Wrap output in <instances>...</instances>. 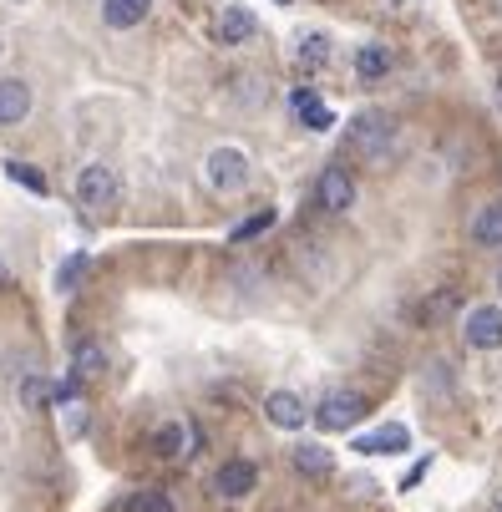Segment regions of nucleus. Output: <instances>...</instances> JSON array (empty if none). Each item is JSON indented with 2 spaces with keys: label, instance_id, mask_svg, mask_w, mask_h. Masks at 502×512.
Segmentation results:
<instances>
[{
  "label": "nucleus",
  "instance_id": "1",
  "mask_svg": "<svg viewBox=\"0 0 502 512\" xmlns=\"http://www.w3.org/2000/svg\"><path fill=\"white\" fill-rule=\"evenodd\" d=\"M345 148L366 163H386L391 148H396V122L386 112H361L350 127H345Z\"/></svg>",
  "mask_w": 502,
  "mask_h": 512
},
{
  "label": "nucleus",
  "instance_id": "2",
  "mask_svg": "<svg viewBox=\"0 0 502 512\" xmlns=\"http://www.w3.org/2000/svg\"><path fill=\"white\" fill-rule=\"evenodd\" d=\"M71 193H77V203H82V208H92V213H107V208L122 198V183H117V173H112L107 163H92V168H82V173H77Z\"/></svg>",
  "mask_w": 502,
  "mask_h": 512
},
{
  "label": "nucleus",
  "instance_id": "3",
  "mask_svg": "<svg viewBox=\"0 0 502 512\" xmlns=\"http://www.w3.org/2000/svg\"><path fill=\"white\" fill-rule=\"evenodd\" d=\"M203 178L219 188V193H239L249 183V153L244 148H213L203 158Z\"/></svg>",
  "mask_w": 502,
  "mask_h": 512
},
{
  "label": "nucleus",
  "instance_id": "4",
  "mask_svg": "<svg viewBox=\"0 0 502 512\" xmlns=\"http://www.w3.org/2000/svg\"><path fill=\"white\" fill-rule=\"evenodd\" d=\"M366 411H371V401H366L361 391H345V386H340V391H325V401L315 406V421H320L325 431H350Z\"/></svg>",
  "mask_w": 502,
  "mask_h": 512
},
{
  "label": "nucleus",
  "instance_id": "5",
  "mask_svg": "<svg viewBox=\"0 0 502 512\" xmlns=\"http://www.w3.org/2000/svg\"><path fill=\"white\" fill-rule=\"evenodd\" d=\"M462 340H467L472 350H497V345H502V310H497V305H477V310H467V320H462Z\"/></svg>",
  "mask_w": 502,
  "mask_h": 512
},
{
  "label": "nucleus",
  "instance_id": "6",
  "mask_svg": "<svg viewBox=\"0 0 502 512\" xmlns=\"http://www.w3.org/2000/svg\"><path fill=\"white\" fill-rule=\"evenodd\" d=\"M315 203H320L325 213H350V203H355V178H350L340 163L325 168L320 183H315Z\"/></svg>",
  "mask_w": 502,
  "mask_h": 512
},
{
  "label": "nucleus",
  "instance_id": "7",
  "mask_svg": "<svg viewBox=\"0 0 502 512\" xmlns=\"http://www.w3.org/2000/svg\"><path fill=\"white\" fill-rule=\"evenodd\" d=\"M254 487H259V467H254L249 457H234V462H224L219 472H213V492H219V497H229V502L249 497Z\"/></svg>",
  "mask_w": 502,
  "mask_h": 512
},
{
  "label": "nucleus",
  "instance_id": "8",
  "mask_svg": "<svg viewBox=\"0 0 502 512\" xmlns=\"http://www.w3.org/2000/svg\"><path fill=\"white\" fill-rule=\"evenodd\" d=\"M264 416H269V426H279V431H300L305 426V401L295 396V391H269L264 396Z\"/></svg>",
  "mask_w": 502,
  "mask_h": 512
},
{
  "label": "nucleus",
  "instance_id": "9",
  "mask_svg": "<svg viewBox=\"0 0 502 512\" xmlns=\"http://www.w3.org/2000/svg\"><path fill=\"white\" fill-rule=\"evenodd\" d=\"M411 447V431L401 426V421H391V426H381V431H366L361 442H355V452L361 457H396V452H406Z\"/></svg>",
  "mask_w": 502,
  "mask_h": 512
},
{
  "label": "nucleus",
  "instance_id": "10",
  "mask_svg": "<svg viewBox=\"0 0 502 512\" xmlns=\"http://www.w3.org/2000/svg\"><path fill=\"white\" fill-rule=\"evenodd\" d=\"M26 112H31V87L21 77H6L0 82V127L26 122Z\"/></svg>",
  "mask_w": 502,
  "mask_h": 512
},
{
  "label": "nucleus",
  "instance_id": "11",
  "mask_svg": "<svg viewBox=\"0 0 502 512\" xmlns=\"http://www.w3.org/2000/svg\"><path fill=\"white\" fill-rule=\"evenodd\" d=\"M71 371H77V381L107 376V350H102V340H71Z\"/></svg>",
  "mask_w": 502,
  "mask_h": 512
},
{
  "label": "nucleus",
  "instance_id": "12",
  "mask_svg": "<svg viewBox=\"0 0 502 512\" xmlns=\"http://www.w3.org/2000/svg\"><path fill=\"white\" fill-rule=\"evenodd\" d=\"M148 11H153V0H102V21H107L112 31L142 26V21H148Z\"/></svg>",
  "mask_w": 502,
  "mask_h": 512
},
{
  "label": "nucleus",
  "instance_id": "13",
  "mask_svg": "<svg viewBox=\"0 0 502 512\" xmlns=\"http://www.w3.org/2000/svg\"><path fill=\"white\" fill-rule=\"evenodd\" d=\"M148 452L163 457V462H178V457L188 452V426H183V421H163V426L148 436Z\"/></svg>",
  "mask_w": 502,
  "mask_h": 512
},
{
  "label": "nucleus",
  "instance_id": "14",
  "mask_svg": "<svg viewBox=\"0 0 502 512\" xmlns=\"http://www.w3.org/2000/svg\"><path fill=\"white\" fill-rule=\"evenodd\" d=\"M259 36V21L244 11V6H224V16H219V41L224 46H244V41H254Z\"/></svg>",
  "mask_w": 502,
  "mask_h": 512
},
{
  "label": "nucleus",
  "instance_id": "15",
  "mask_svg": "<svg viewBox=\"0 0 502 512\" xmlns=\"http://www.w3.org/2000/svg\"><path fill=\"white\" fill-rule=\"evenodd\" d=\"M290 107H295V117H300V122L310 127V132H325V127L335 122V112H330V107H325V102H320V97H315L310 87H300V92L290 97Z\"/></svg>",
  "mask_w": 502,
  "mask_h": 512
},
{
  "label": "nucleus",
  "instance_id": "16",
  "mask_svg": "<svg viewBox=\"0 0 502 512\" xmlns=\"http://www.w3.org/2000/svg\"><path fill=\"white\" fill-rule=\"evenodd\" d=\"M472 244H482V249H497L502 244V203H487L472 218Z\"/></svg>",
  "mask_w": 502,
  "mask_h": 512
},
{
  "label": "nucleus",
  "instance_id": "17",
  "mask_svg": "<svg viewBox=\"0 0 502 512\" xmlns=\"http://www.w3.org/2000/svg\"><path fill=\"white\" fill-rule=\"evenodd\" d=\"M295 467H300L305 477H330V472H335V457H330L320 442H300V447H295Z\"/></svg>",
  "mask_w": 502,
  "mask_h": 512
},
{
  "label": "nucleus",
  "instance_id": "18",
  "mask_svg": "<svg viewBox=\"0 0 502 512\" xmlns=\"http://www.w3.org/2000/svg\"><path fill=\"white\" fill-rule=\"evenodd\" d=\"M355 71H361V82H381L391 71V51L386 46H361L355 51Z\"/></svg>",
  "mask_w": 502,
  "mask_h": 512
},
{
  "label": "nucleus",
  "instance_id": "19",
  "mask_svg": "<svg viewBox=\"0 0 502 512\" xmlns=\"http://www.w3.org/2000/svg\"><path fill=\"white\" fill-rule=\"evenodd\" d=\"M122 512H178V507H173V497H168V492L148 487V492H132V497L122 502Z\"/></svg>",
  "mask_w": 502,
  "mask_h": 512
},
{
  "label": "nucleus",
  "instance_id": "20",
  "mask_svg": "<svg viewBox=\"0 0 502 512\" xmlns=\"http://www.w3.org/2000/svg\"><path fill=\"white\" fill-rule=\"evenodd\" d=\"M46 401H56V386H46L41 376H26V381H21V406H26V411H41Z\"/></svg>",
  "mask_w": 502,
  "mask_h": 512
},
{
  "label": "nucleus",
  "instance_id": "21",
  "mask_svg": "<svg viewBox=\"0 0 502 512\" xmlns=\"http://www.w3.org/2000/svg\"><path fill=\"white\" fill-rule=\"evenodd\" d=\"M300 61L315 71V66H325L330 61V41L320 36V31H310V36H300Z\"/></svg>",
  "mask_w": 502,
  "mask_h": 512
},
{
  "label": "nucleus",
  "instance_id": "22",
  "mask_svg": "<svg viewBox=\"0 0 502 512\" xmlns=\"http://www.w3.org/2000/svg\"><path fill=\"white\" fill-rule=\"evenodd\" d=\"M82 274H87V254H71V259L56 269V289H61V295H66V289H77Z\"/></svg>",
  "mask_w": 502,
  "mask_h": 512
},
{
  "label": "nucleus",
  "instance_id": "23",
  "mask_svg": "<svg viewBox=\"0 0 502 512\" xmlns=\"http://www.w3.org/2000/svg\"><path fill=\"white\" fill-rule=\"evenodd\" d=\"M269 224H274V213L264 208V213H254V218H244V224H239V229H234L229 239H234V244H249V239H259V234H264Z\"/></svg>",
  "mask_w": 502,
  "mask_h": 512
},
{
  "label": "nucleus",
  "instance_id": "24",
  "mask_svg": "<svg viewBox=\"0 0 502 512\" xmlns=\"http://www.w3.org/2000/svg\"><path fill=\"white\" fill-rule=\"evenodd\" d=\"M6 173H11L21 188H31V193H46V178H41L36 168H26V163H6Z\"/></svg>",
  "mask_w": 502,
  "mask_h": 512
},
{
  "label": "nucleus",
  "instance_id": "25",
  "mask_svg": "<svg viewBox=\"0 0 502 512\" xmlns=\"http://www.w3.org/2000/svg\"><path fill=\"white\" fill-rule=\"evenodd\" d=\"M66 431H71V436H77V431H87V411H77V401L66 406Z\"/></svg>",
  "mask_w": 502,
  "mask_h": 512
},
{
  "label": "nucleus",
  "instance_id": "26",
  "mask_svg": "<svg viewBox=\"0 0 502 512\" xmlns=\"http://www.w3.org/2000/svg\"><path fill=\"white\" fill-rule=\"evenodd\" d=\"M426 467H432V462H416V467H411V472H406V482H401V487H416V482H421V477H426Z\"/></svg>",
  "mask_w": 502,
  "mask_h": 512
},
{
  "label": "nucleus",
  "instance_id": "27",
  "mask_svg": "<svg viewBox=\"0 0 502 512\" xmlns=\"http://www.w3.org/2000/svg\"><path fill=\"white\" fill-rule=\"evenodd\" d=\"M0 284H6V264H0Z\"/></svg>",
  "mask_w": 502,
  "mask_h": 512
},
{
  "label": "nucleus",
  "instance_id": "28",
  "mask_svg": "<svg viewBox=\"0 0 502 512\" xmlns=\"http://www.w3.org/2000/svg\"><path fill=\"white\" fill-rule=\"evenodd\" d=\"M497 289H502V269H497Z\"/></svg>",
  "mask_w": 502,
  "mask_h": 512
},
{
  "label": "nucleus",
  "instance_id": "29",
  "mask_svg": "<svg viewBox=\"0 0 502 512\" xmlns=\"http://www.w3.org/2000/svg\"><path fill=\"white\" fill-rule=\"evenodd\" d=\"M497 102H502V82H497Z\"/></svg>",
  "mask_w": 502,
  "mask_h": 512
},
{
  "label": "nucleus",
  "instance_id": "30",
  "mask_svg": "<svg viewBox=\"0 0 502 512\" xmlns=\"http://www.w3.org/2000/svg\"><path fill=\"white\" fill-rule=\"evenodd\" d=\"M279 6H290V0H279Z\"/></svg>",
  "mask_w": 502,
  "mask_h": 512
}]
</instances>
